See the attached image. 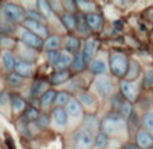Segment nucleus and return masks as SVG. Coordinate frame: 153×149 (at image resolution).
<instances>
[{"instance_id":"obj_1","label":"nucleus","mask_w":153,"mask_h":149,"mask_svg":"<svg viewBox=\"0 0 153 149\" xmlns=\"http://www.w3.org/2000/svg\"><path fill=\"white\" fill-rule=\"evenodd\" d=\"M128 122L126 118H124L120 113H109L101 122V132L106 136H114L117 133H121L122 130H126Z\"/></svg>"},{"instance_id":"obj_2","label":"nucleus","mask_w":153,"mask_h":149,"mask_svg":"<svg viewBox=\"0 0 153 149\" xmlns=\"http://www.w3.org/2000/svg\"><path fill=\"white\" fill-rule=\"evenodd\" d=\"M0 15L13 26L22 24L26 20V10L22 5L16 4V3H3L1 8H0Z\"/></svg>"},{"instance_id":"obj_3","label":"nucleus","mask_w":153,"mask_h":149,"mask_svg":"<svg viewBox=\"0 0 153 149\" xmlns=\"http://www.w3.org/2000/svg\"><path fill=\"white\" fill-rule=\"evenodd\" d=\"M128 67H129V59L124 53L116 51L109 55V69L114 77L124 79L128 73Z\"/></svg>"},{"instance_id":"obj_4","label":"nucleus","mask_w":153,"mask_h":149,"mask_svg":"<svg viewBox=\"0 0 153 149\" xmlns=\"http://www.w3.org/2000/svg\"><path fill=\"white\" fill-rule=\"evenodd\" d=\"M15 34L18 35L19 38V42L23 43V44L28 46V47L34 48V50H39V48L43 47V39L39 38L38 35L32 34L31 31L26 30L24 27H16V31Z\"/></svg>"},{"instance_id":"obj_5","label":"nucleus","mask_w":153,"mask_h":149,"mask_svg":"<svg viewBox=\"0 0 153 149\" xmlns=\"http://www.w3.org/2000/svg\"><path fill=\"white\" fill-rule=\"evenodd\" d=\"M94 134L85 130L82 128H78L73 133V145L75 149H91L94 145Z\"/></svg>"},{"instance_id":"obj_6","label":"nucleus","mask_w":153,"mask_h":149,"mask_svg":"<svg viewBox=\"0 0 153 149\" xmlns=\"http://www.w3.org/2000/svg\"><path fill=\"white\" fill-rule=\"evenodd\" d=\"M65 110H66V113H67L69 120H71V121L78 122V121H81L82 118H83L85 109L81 105V102L78 101V98H75V97L70 98V101L67 102V105L65 106Z\"/></svg>"},{"instance_id":"obj_7","label":"nucleus","mask_w":153,"mask_h":149,"mask_svg":"<svg viewBox=\"0 0 153 149\" xmlns=\"http://www.w3.org/2000/svg\"><path fill=\"white\" fill-rule=\"evenodd\" d=\"M95 87L101 98L108 99L113 96V82L108 75H98L95 78Z\"/></svg>"},{"instance_id":"obj_8","label":"nucleus","mask_w":153,"mask_h":149,"mask_svg":"<svg viewBox=\"0 0 153 149\" xmlns=\"http://www.w3.org/2000/svg\"><path fill=\"white\" fill-rule=\"evenodd\" d=\"M20 26L24 27L26 30H28V31H31L32 34L38 35L39 38H42L43 40L48 36L47 26L43 24V23H40V21H36V20H32V19H27L26 18V20H24Z\"/></svg>"},{"instance_id":"obj_9","label":"nucleus","mask_w":153,"mask_h":149,"mask_svg":"<svg viewBox=\"0 0 153 149\" xmlns=\"http://www.w3.org/2000/svg\"><path fill=\"white\" fill-rule=\"evenodd\" d=\"M120 89H121L122 97L126 99L128 102H134L138 97V89L133 81H126V79H121L120 82Z\"/></svg>"},{"instance_id":"obj_10","label":"nucleus","mask_w":153,"mask_h":149,"mask_svg":"<svg viewBox=\"0 0 153 149\" xmlns=\"http://www.w3.org/2000/svg\"><path fill=\"white\" fill-rule=\"evenodd\" d=\"M13 71L16 74H19L20 77L23 78H30L34 75V73L36 71V64L35 63H30V62H26V61H22L16 56V62H15V69Z\"/></svg>"},{"instance_id":"obj_11","label":"nucleus","mask_w":153,"mask_h":149,"mask_svg":"<svg viewBox=\"0 0 153 149\" xmlns=\"http://www.w3.org/2000/svg\"><path fill=\"white\" fill-rule=\"evenodd\" d=\"M16 50H18V54H15V55L19 59L30 62V63H35L38 58V50H34V48L28 47V46L23 44L20 42H18V44H16Z\"/></svg>"},{"instance_id":"obj_12","label":"nucleus","mask_w":153,"mask_h":149,"mask_svg":"<svg viewBox=\"0 0 153 149\" xmlns=\"http://www.w3.org/2000/svg\"><path fill=\"white\" fill-rule=\"evenodd\" d=\"M15 62H16V55L12 50H1V64L5 74L13 73Z\"/></svg>"},{"instance_id":"obj_13","label":"nucleus","mask_w":153,"mask_h":149,"mask_svg":"<svg viewBox=\"0 0 153 149\" xmlns=\"http://www.w3.org/2000/svg\"><path fill=\"white\" fill-rule=\"evenodd\" d=\"M27 109V101L20 96V94H11V113L13 116H20L24 110Z\"/></svg>"},{"instance_id":"obj_14","label":"nucleus","mask_w":153,"mask_h":149,"mask_svg":"<svg viewBox=\"0 0 153 149\" xmlns=\"http://www.w3.org/2000/svg\"><path fill=\"white\" fill-rule=\"evenodd\" d=\"M50 121L58 128H65L67 125V121H69V117H67V113L65 110V107H54L53 112H51V118Z\"/></svg>"},{"instance_id":"obj_15","label":"nucleus","mask_w":153,"mask_h":149,"mask_svg":"<svg viewBox=\"0 0 153 149\" xmlns=\"http://www.w3.org/2000/svg\"><path fill=\"white\" fill-rule=\"evenodd\" d=\"M83 19H85V23L87 24V27L90 30H93V31H100L103 27V16L98 12L86 13L83 16Z\"/></svg>"},{"instance_id":"obj_16","label":"nucleus","mask_w":153,"mask_h":149,"mask_svg":"<svg viewBox=\"0 0 153 149\" xmlns=\"http://www.w3.org/2000/svg\"><path fill=\"white\" fill-rule=\"evenodd\" d=\"M89 69H90V71H91L93 74L98 77V75H106V74H108L109 67H108V63H106L105 59L94 58L91 62H90Z\"/></svg>"},{"instance_id":"obj_17","label":"nucleus","mask_w":153,"mask_h":149,"mask_svg":"<svg viewBox=\"0 0 153 149\" xmlns=\"http://www.w3.org/2000/svg\"><path fill=\"white\" fill-rule=\"evenodd\" d=\"M97 46H98V42L97 39H89L85 42L83 44V48H82V54H83V58L86 62H91L94 59V55L97 53Z\"/></svg>"},{"instance_id":"obj_18","label":"nucleus","mask_w":153,"mask_h":149,"mask_svg":"<svg viewBox=\"0 0 153 149\" xmlns=\"http://www.w3.org/2000/svg\"><path fill=\"white\" fill-rule=\"evenodd\" d=\"M136 141H137V147L140 149H148L153 145V136L145 129H140L136 134Z\"/></svg>"},{"instance_id":"obj_19","label":"nucleus","mask_w":153,"mask_h":149,"mask_svg":"<svg viewBox=\"0 0 153 149\" xmlns=\"http://www.w3.org/2000/svg\"><path fill=\"white\" fill-rule=\"evenodd\" d=\"M0 113L5 117L11 116V94L8 89H1L0 91Z\"/></svg>"},{"instance_id":"obj_20","label":"nucleus","mask_w":153,"mask_h":149,"mask_svg":"<svg viewBox=\"0 0 153 149\" xmlns=\"http://www.w3.org/2000/svg\"><path fill=\"white\" fill-rule=\"evenodd\" d=\"M62 44V38L61 35H56V34H53V35H48L45 40H43V47L42 50L48 53V51H55V50H59Z\"/></svg>"},{"instance_id":"obj_21","label":"nucleus","mask_w":153,"mask_h":149,"mask_svg":"<svg viewBox=\"0 0 153 149\" xmlns=\"http://www.w3.org/2000/svg\"><path fill=\"white\" fill-rule=\"evenodd\" d=\"M98 126H100V122H98L97 117L93 114H89V116H85L83 118H82V129H85V130L90 132L91 134H97L98 133Z\"/></svg>"},{"instance_id":"obj_22","label":"nucleus","mask_w":153,"mask_h":149,"mask_svg":"<svg viewBox=\"0 0 153 149\" xmlns=\"http://www.w3.org/2000/svg\"><path fill=\"white\" fill-rule=\"evenodd\" d=\"M73 58H74V55L71 53H69L66 50H62L58 62L55 64V69L56 70H69V67H71Z\"/></svg>"},{"instance_id":"obj_23","label":"nucleus","mask_w":153,"mask_h":149,"mask_svg":"<svg viewBox=\"0 0 153 149\" xmlns=\"http://www.w3.org/2000/svg\"><path fill=\"white\" fill-rule=\"evenodd\" d=\"M78 101L81 102L83 109L85 107H89V109H95L97 107V98L90 91H81L78 96Z\"/></svg>"},{"instance_id":"obj_24","label":"nucleus","mask_w":153,"mask_h":149,"mask_svg":"<svg viewBox=\"0 0 153 149\" xmlns=\"http://www.w3.org/2000/svg\"><path fill=\"white\" fill-rule=\"evenodd\" d=\"M61 21L63 24V27L67 30V31L73 32L76 30V26H78V19L74 13H70V12H65L61 15Z\"/></svg>"},{"instance_id":"obj_25","label":"nucleus","mask_w":153,"mask_h":149,"mask_svg":"<svg viewBox=\"0 0 153 149\" xmlns=\"http://www.w3.org/2000/svg\"><path fill=\"white\" fill-rule=\"evenodd\" d=\"M55 96H56V91L54 89H48L45 94L39 98V102H40V107H42L45 112H47L54 104V99H55Z\"/></svg>"},{"instance_id":"obj_26","label":"nucleus","mask_w":153,"mask_h":149,"mask_svg":"<svg viewBox=\"0 0 153 149\" xmlns=\"http://www.w3.org/2000/svg\"><path fill=\"white\" fill-rule=\"evenodd\" d=\"M79 48H81V40H79V38L74 36V35H67L66 39H65V50L74 55L78 51H81Z\"/></svg>"},{"instance_id":"obj_27","label":"nucleus","mask_w":153,"mask_h":149,"mask_svg":"<svg viewBox=\"0 0 153 149\" xmlns=\"http://www.w3.org/2000/svg\"><path fill=\"white\" fill-rule=\"evenodd\" d=\"M70 77H71V74H70L69 70H56V71L51 75L50 82H51V85H55V86L63 85V83H66L67 81L70 79Z\"/></svg>"},{"instance_id":"obj_28","label":"nucleus","mask_w":153,"mask_h":149,"mask_svg":"<svg viewBox=\"0 0 153 149\" xmlns=\"http://www.w3.org/2000/svg\"><path fill=\"white\" fill-rule=\"evenodd\" d=\"M5 82H7L8 87L19 89V87H23V86H24V83H26V78L20 77L19 74H16V73L13 71V73H10V74H7Z\"/></svg>"},{"instance_id":"obj_29","label":"nucleus","mask_w":153,"mask_h":149,"mask_svg":"<svg viewBox=\"0 0 153 149\" xmlns=\"http://www.w3.org/2000/svg\"><path fill=\"white\" fill-rule=\"evenodd\" d=\"M48 90V83L45 81H36V82L32 83L31 89H30V94L35 98H40L46 91Z\"/></svg>"},{"instance_id":"obj_30","label":"nucleus","mask_w":153,"mask_h":149,"mask_svg":"<svg viewBox=\"0 0 153 149\" xmlns=\"http://www.w3.org/2000/svg\"><path fill=\"white\" fill-rule=\"evenodd\" d=\"M87 66V62L85 61L83 54L82 51H78L76 54H74V58H73V63H71V70L75 73H82Z\"/></svg>"},{"instance_id":"obj_31","label":"nucleus","mask_w":153,"mask_h":149,"mask_svg":"<svg viewBox=\"0 0 153 149\" xmlns=\"http://www.w3.org/2000/svg\"><path fill=\"white\" fill-rule=\"evenodd\" d=\"M140 73H141V66H140V63H138L137 61H129V67H128V73H126V75H125V78L124 79H126V81H134L136 78L140 75Z\"/></svg>"},{"instance_id":"obj_32","label":"nucleus","mask_w":153,"mask_h":149,"mask_svg":"<svg viewBox=\"0 0 153 149\" xmlns=\"http://www.w3.org/2000/svg\"><path fill=\"white\" fill-rule=\"evenodd\" d=\"M36 10L45 16L46 20L51 19V16L54 15V11L50 5V1H46V0H39V1H36Z\"/></svg>"},{"instance_id":"obj_33","label":"nucleus","mask_w":153,"mask_h":149,"mask_svg":"<svg viewBox=\"0 0 153 149\" xmlns=\"http://www.w3.org/2000/svg\"><path fill=\"white\" fill-rule=\"evenodd\" d=\"M70 98H71V96H70L69 91H58L55 96V99H54V105H55V107H65L67 105V102L70 101Z\"/></svg>"},{"instance_id":"obj_34","label":"nucleus","mask_w":153,"mask_h":149,"mask_svg":"<svg viewBox=\"0 0 153 149\" xmlns=\"http://www.w3.org/2000/svg\"><path fill=\"white\" fill-rule=\"evenodd\" d=\"M16 44H18V42L10 35H1L0 36V48H3V50H12L16 47Z\"/></svg>"},{"instance_id":"obj_35","label":"nucleus","mask_w":153,"mask_h":149,"mask_svg":"<svg viewBox=\"0 0 153 149\" xmlns=\"http://www.w3.org/2000/svg\"><path fill=\"white\" fill-rule=\"evenodd\" d=\"M15 31H16V26L11 24L10 21H7L1 15H0V34L10 35V34H15Z\"/></svg>"},{"instance_id":"obj_36","label":"nucleus","mask_w":153,"mask_h":149,"mask_svg":"<svg viewBox=\"0 0 153 149\" xmlns=\"http://www.w3.org/2000/svg\"><path fill=\"white\" fill-rule=\"evenodd\" d=\"M109 144V137L106 136L103 132H98L94 137V147L95 149H103L106 148V145Z\"/></svg>"},{"instance_id":"obj_37","label":"nucleus","mask_w":153,"mask_h":149,"mask_svg":"<svg viewBox=\"0 0 153 149\" xmlns=\"http://www.w3.org/2000/svg\"><path fill=\"white\" fill-rule=\"evenodd\" d=\"M143 124H144V128H145L146 132L149 133H153V109L148 110V112L144 114V118H143Z\"/></svg>"},{"instance_id":"obj_38","label":"nucleus","mask_w":153,"mask_h":149,"mask_svg":"<svg viewBox=\"0 0 153 149\" xmlns=\"http://www.w3.org/2000/svg\"><path fill=\"white\" fill-rule=\"evenodd\" d=\"M26 18L27 19H32V20H36V21H40V23L46 24V19L36 8H32V10H26Z\"/></svg>"},{"instance_id":"obj_39","label":"nucleus","mask_w":153,"mask_h":149,"mask_svg":"<svg viewBox=\"0 0 153 149\" xmlns=\"http://www.w3.org/2000/svg\"><path fill=\"white\" fill-rule=\"evenodd\" d=\"M39 114H40L39 110L34 106H28L26 109V120L28 122H35L38 120V117H39Z\"/></svg>"},{"instance_id":"obj_40","label":"nucleus","mask_w":153,"mask_h":149,"mask_svg":"<svg viewBox=\"0 0 153 149\" xmlns=\"http://www.w3.org/2000/svg\"><path fill=\"white\" fill-rule=\"evenodd\" d=\"M59 55H61V51L59 50L48 51V53H46V59H47L48 64H51V66L55 67L56 62H58V59H59Z\"/></svg>"},{"instance_id":"obj_41","label":"nucleus","mask_w":153,"mask_h":149,"mask_svg":"<svg viewBox=\"0 0 153 149\" xmlns=\"http://www.w3.org/2000/svg\"><path fill=\"white\" fill-rule=\"evenodd\" d=\"M36 124L40 129L48 128V125H50V116H48L47 113H40L38 120H36Z\"/></svg>"},{"instance_id":"obj_42","label":"nucleus","mask_w":153,"mask_h":149,"mask_svg":"<svg viewBox=\"0 0 153 149\" xmlns=\"http://www.w3.org/2000/svg\"><path fill=\"white\" fill-rule=\"evenodd\" d=\"M78 19V18H76ZM76 31L79 32V35L82 36H86V35L90 34V28L87 27V24L85 23V19L83 18H79L78 19V26H76Z\"/></svg>"},{"instance_id":"obj_43","label":"nucleus","mask_w":153,"mask_h":149,"mask_svg":"<svg viewBox=\"0 0 153 149\" xmlns=\"http://www.w3.org/2000/svg\"><path fill=\"white\" fill-rule=\"evenodd\" d=\"M118 112L124 118H128L133 112V107H132V105H130V102H128V101L122 102V105H121V107H120Z\"/></svg>"},{"instance_id":"obj_44","label":"nucleus","mask_w":153,"mask_h":149,"mask_svg":"<svg viewBox=\"0 0 153 149\" xmlns=\"http://www.w3.org/2000/svg\"><path fill=\"white\" fill-rule=\"evenodd\" d=\"M62 4H63V7L66 8V12H70V13H74L76 10H78V7H76V1H71V0H66V1H62Z\"/></svg>"},{"instance_id":"obj_45","label":"nucleus","mask_w":153,"mask_h":149,"mask_svg":"<svg viewBox=\"0 0 153 149\" xmlns=\"http://www.w3.org/2000/svg\"><path fill=\"white\" fill-rule=\"evenodd\" d=\"M144 83L146 86H153V69H148L144 74Z\"/></svg>"},{"instance_id":"obj_46","label":"nucleus","mask_w":153,"mask_h":149,"mask_svg":"<svg viewBox=\"0 0 153 149\" xmlns=\"http://www.w3.org/2000/svg\"><path fill=\"white\" fill-rule=\"evenodd\" d=\"M124 149H140L137 147V145H134V144H126L124 147Z\"/></svg>"},{"instance_id":"obj_47","label":"nucleus","mask_w":153,"mask_h":149,"mask_svg":"<svg viewBox=\"0 0 153 149\" xmlns=\"http://www.w3.org/2000/svg\"><path fill=\"white\" fill-rule=\"evenodd\" d=\"M148 149H153V145H152V147H151V148H148Z\"/></svg>"},{"instance_id":"obj_48","label":"nucleus","mask_w":153,"mask_h":149,"mask_svg":"<svg viewBox=\"0 0 153 149\" xmlns=\"http://www.w3.org/2000/svg\"><path fill=\"white\" fill-rule=\"evenodd\" d=\"M0 149H1V147H0Z\"/></svg>"},{"instance_id":"obj_49","label":"nucleus","mask_w":153,"mask_h":149,"mask_svg":"<svg viewBox=\"0 0 153 149\" xmlns=\"http://www.w3.org/2000/svg\"><path fill=\"white\" fill-rule=\"evenodd\" d=\"M0 91H1V90H0Z\"/></svg>"}]
</instances>
